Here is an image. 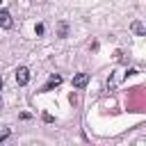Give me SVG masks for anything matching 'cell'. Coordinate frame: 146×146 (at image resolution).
Listing matches in <instances>:
<instances>
[{"instance_id": "obj_8", "label": "cell", "mask_w": 146, "mask_h": 146, "mask_svg": "<svg viewBox=\"0 0 146 146\" xmlns=\"http://www.w3.org/2000/svg\"><path fill=\"white\" fill-rule=\"evenodd\" d=\"M0 89H2V78H0Z\"/></svg>"}, {"instance_id": "obj_5", "label": "cell", "mask_w": 146, "mask_h": 146, "mask_svg": "<svg viewBox=\"0 0 146 146\" xmlns=\"http://www.w3.org/2000/svg\"><path fill=\"white\" fill-rule=\"evenodd\" d=\"M132 30H135V32H137L139 36H144V25H141L139 21H135V23H132Z\"/></svg>"}, {"instance_id": "obj_4", "label": "cell", "mask_w": 146, "mask_h": 146, "mask_svg": "<svg viewBox=\"0 0 146 146\" xmlns=\"http://www.w3.org/2000/svg\"><path fill=\"white\" fill-rule=\"evenodd\" d=\"M59 82H62V75H50V80H48V84L43 87V91H50V89H52V87H57Z\"/></svg>"}, {"instance_id": "obj_7", "label": "cell", "mask_w": 146, "mask_h": 146, "mask_svg": "<svg viewBox=\"0 0 146 146\" xmlns=\"http://www.w3.org/2000/svg\"><path fill=\"white\" fill-rule=\"evenodd\" d=\"M34 32H36V34H39V36H41V34H43V32H46V27H43V23H39V25H36V27H34Z\"/></svg>"}, {"instance_id": "obj_1", "label": "cell", "mask_w": 146, "mask_h": 146, "mask_svg": "<svg viewBox=\"0 0 146 146\" xmlns=\"http://www.w3.org/2000/svg\"><path fill=\"white\" fill-rule=\"evenodd\" d=\"M16 82H18L21 87H25V84L30 82V71H27L25 66H18V68H16Z\"/></svg>"}, {"instance_id": "obj_6", "label": "cell", "mask_w": 146, "mask_h": 146, "mask_svg": "<svg viewBox=\"0 0 146 146\" xmlns=\"http://www.w3.org/2000/svg\"><path fill=\"white\" fill-rule=\"evenodd\" d=\"M57 32H59V36H66V32H68V23H64V21H62V23H59V30H57Z\"/></svg>"}, {"instance_id": "obj_2", "label": "cell", "mask_w": 146, "mask_h": 146, "mask_svg": "<svg viewBox=\"0 0 146 146\" xmlns=\"http://www.w3.org/2000/svg\"><path fill=\"white\" fill-rule=\"evenodd\" d=\"M87 80H89V75H87V73H78V75L73 78V87H78V89H82V87L87 84Z\"/></svg>"}, {"instance_id": "obj_3", "label": "cell", "mask_w": 146, "mask_h": 146, "mask_svg": "<svg viewBox=\"0 0 146 146\" xmlns=\"http://www.w3.org/2000/svg\"><path fill=\"white\" fill-rule=\"evenodd\" d=\"M0 25L2 27H11V16L7 9H0Z\"/></svg>"}]
</instances>
